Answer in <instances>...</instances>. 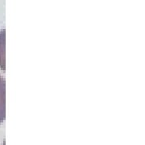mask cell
Here are the masks:
<instances>
[{"label": "cell", "instance_id": "1", "mask_svg": "<svg viewBox=\"0 0 145 145\" xmlns=\"http://www.w3.org/2000/svg\"><path fill=\"white\" fill-rule=\"evenodd\" d=\"M6 118V82L5 79L0 76V123Z\"/></svg>", "mask_w": 145, "mask_h": 145}]
</instances>
